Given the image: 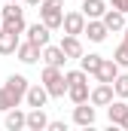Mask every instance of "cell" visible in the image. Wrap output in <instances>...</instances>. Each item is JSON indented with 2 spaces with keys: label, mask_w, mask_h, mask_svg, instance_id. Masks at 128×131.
Returning a JSON list of instances; mask_svg holds the SVG:
<instances>
[{
  "label": "cell",
  "mask_w": 128,
  "mask_h": 131,
  "mask_svg": "<svg viewBox=\"0 0 128 131\" xmlns=\"http://www.w3.org/2000/svg\"><path fill=\"white\" fill-rule=\"evenodd\" d=\"M73 122L82 125V128H92V125H95V107H92L89 101L76 104V107H73Z\"/></svg>",
  "instance_id": "6"
},
{
  "label": "cell",
  "mask_w": 128,
  "mask_h": 131,
  "mask_svg": "<svg viewBox=\"0 0 128 131\" xmlns=\"http://www.w3.org/2000/svg\"><path fill=\"white\" fill-rule=\"evenodd\" d=\"M46 128H49V131H67V125H64V122H49Z\"/></svg>",
  "instance_id": "29"
},
{
  "label": "cell",
  "mask_w": 128,
  "mask_h": 131,
  "mask_svg": "<svg viewBox=\"0 0 128 131\" xmlns=\"http://www.w3.org/2000/svg\"><path fill=\"white\" fill-rule=\"evenodd\" d=\"M28 85H31V82H28V79H25L22 73H12V76H9V79L3 82L6 95H9V101H12L15 107H18V104L25 101V92H28Z\"/></svg>",
  "instance_id": "3"
},
{
  "label": "cell",
  "mask_w": 128,
  "mask_h": 131,
  "mask_svg": "<svg viewBox=\"0 0 128 131\" xmlns=\"http://www.w3.org/2000/svg\"><path fill=\"white\" fill-rule=\"evenodd\" d=\"M110 85H113V95L116 98H128V73H119Z\"/></svg>",
  "instance_id": "23"
},
{
  "label": "cell",
  "mask_w": 128,
  "mask_h": 131,
  "mask_svg": "<svg viewBox=\"0 0 128 131\" xmlns=\"http://www.w3.org/2000/svg\"><path fill=\"white\" fill-rule=\"evenodd\" d=\"M79 79H89V73H86V70H67V73H64V82H67V85H70V82H79Z\"/></svg>",
  "instance_id": "26"
},
{
  "label": "cell",
  "mask_w": 128,
  "mask_h": 131,
  "mask_svg": "<svg viewBox=\"0 0 128 131\" xmlns=\"http://www.w3.org/2000/svg\"><path fill=\"white\" fill-rule=\"evenodd\" d=\"M61 3H64V0H43V3H40V21H43L49 31L61 28V18H64Z\"/></svg>",
  "instance_id": "2"
},
{
  "label": "cell",
  "mask_w": 128,
  "mask_h": 131,
  "mask_svg": "<svg viewBox=\"0 0 128 131\" xmlns=\"http://www.w3.org/2000/svg\"><path fill=\"white\" fill-rule=\"evenodd\" d=\"M25 3H28V6H40L43 0H25Z\"/></svg>",
  "instance_id": "30"
},
{
  "label": "cell",
  "mask_w": 128,
  "mask_h": 131,
  "mask_svg": "<svg viewBox=\"0 0 128 131\" xmlns=\"http://www.w3.org/2000/svg\"><path fill=\"white\" fill-rule=\"evenodd\" d=\"M113 61H116L119 67H128V43H125V40L116 46V52H113Z\"/></svg>",
  "instance_id": "25"
},
{
  "label": "cell",
  "mask_w": 128,
  "mask_h": 131,
  "mask_svg": "<svg viewBox=\"0 0 128 131\" xmlns=\"http://www.w3.org/2000/svg\"><path fill=\"white\" fill-rule=\"evenodd\" d=\"M40 55H43V61L49 67H64V61H67V55H64L61 49H58V46H49V43L40 49Z\"/></svg>",
  "instance_id": "13"
},
{
  "label": "cell",
  "mask_w": 128,
  "mask_h": 131,
  "mask_svg": "<svg viewBox=\"0 0 128 131\" xmlns=\"http://www.w3.org/2000/svg\"><path fill=\"white\" fill-rule=\"evenodd\" d=\"M25 34H28V40H31L34 46H40V49H43V46L49 43V34H52V31H49L43 21H37V25H28V28H25Z\"/></svg>",
  "instance_id": "10"
},
{
  "label": "cell",
  "mask_w": 128,
  "mask_h": 131,
  "mask_svg": "<svg viewBox=\"0 0 128 131\" xmlns=\"http://www.w3.org/2000/svg\"><path fill=\"white\" fill-rule=\"evenodd\" d=\"M98 64H101V55H95V52H82L79 55V70H86V73H92L95 76V70H98Z\"/></svg>",
  "instance_id": "21"
},
{
  "label": "cell",
  "mask_w": 128,
  "mask_h": 131,
  "mask_svg": "<svg viewBox=\"0 0 128 131\" xmlns=\"http://www.w3.org/2000/svg\"><path fill=\"white\" fill-rule=\"evenodd\" d=\"M0 28H3V31H12V34H18V37H22L28 25H25V15H18V18H3V25H0Z\"/></svg>",
  "instance_id": "22"
},
{
  "label": "cell",
  "mask_w": 128,
  "mask_h": 131,
  "mask_svg": "<svg viewBox=\"0 0 128 131\" xmlns=\"http://www.w3.org/2000/svg\"><path fill=\"white\" fill-rule=\"evenodd\" d=\"M15 58H18L22 64H34V61L40 58V46H34L31 40H28V43H18V46H15Z\"/></svg>",
  "instance_id": "12"
},
{
  "label": "cell",
  "mask_w": 128,
  "mask_h": 131,
  "mask_svg": "<svg viewBox=\"0 0 128 131\" xmlns=\"http://www.w3.org/2000/svg\"><path fill=\"white\" fill-rule=\"evenodd\" d=\"M95 76H98V82H113V79L119 76V64H116L113 58H101V64H98Z\"/></svg>",
  "instance_id": "9"
},
{
  "label": "cell",
  "mask_w": 128,
  "mask_h": 131,
  "mask_svg": "<svg viewBox=\"0 0 128 131\" xmlns=\"http://www.w3.org/2000/svg\"><path fill=\"white\" fill-rule=\"evenodd\" d=\"M9 131H22L25 128V113L18 110V107H12V110H6V122H3Z\"/></svg>",
  "instance_id": "20"
},
{
  "label": "cell",
  "mask_w": 128,
  "mask_h": 131,
  "mask_svg": "<svg viewBox=\"0 0 128 131\" xmlns=\"http://www.w3.org/2000/svg\"><path fill=\"white\" fill-rule=\"evenodd\" d=\"M67 98L73 101V104H82V101H89V79L70 82V85H67Z\"/></svg>",
  "instance_id": "17"
},
{
  "label": "cell",
  "mask_w": 128,
  "mask_h": 131,
  "mask_svg": "<svg viewBox=\"0 0 128 131\" xmlns=\"http://www.w3.org/2000/svg\"><path fill=\"white\" fill-rule=\"evenodd\" d=\"M43 89L49 92V98H64L67 95V82H64V73H61V67H43Z\"/></svg>",
  "instance_id": "1"
},
{
  "label": "cell",
  "mask_w": 128,
  "mask_h": 131,
  "mask_svg": "<svg viewBox=\"0 0 128 131\" xmlns=\"http://www.w3.org/2000/svg\"><path fill=\"white\" fill-rule=\"evenodd\" d=\"M101 21H104L107 31H122V28H125V12H119V9H107V12L101 15Z\"/></svg>",
  "instance_id": "16"
},
{
  "label": "cell",
  "mask_w": 128,
  "mask_h": 131,
  "mask_svg": "<svg viewBox=\"0 0 128 131\" xmlns=\"http://www.w3.org/2000/svg\"><path fill=\"white\" fill-rule=\"evenodd\" d=\"M113 3V9H119V12H128V0H110Z\"/></svg>",
  "instance_id": "28"
},
{
  "label": "cell",
  "mask_w": 128,
  "mask_h": 131,
  "mask_svg": "<svg viewBox=\"0 0 128 131\" xmlns=\"http://www.w3.org/2000/svg\"><path fill=\"white\" fill-rule=\"evenodd\" d=\"M25 101H28V107H46V101H49V92L43 89V82H40V85H28V92H25Z\"/></svg>",
  "instance_id": "14"
},
{
  "label": "cell",
  "mask_w": 128,
  "mask_h": 131,
  "mask_svg": "<svg viewBox=\"0 0 128 131\" xmlns=\"http://www.w3.org/2000/svg\"><path fill=\"white\" fill-rule=\"evenodd\" d=\"M58 49H61L64 55H67V61L82 55V43H79V37H73V34H64V40L58 43Z\"/></svg>",
  "instance_id": "11"
},
{
  "label": "cell",
  "mask_w": 128,
  "mask_h": 131,
  "mask_svg": "<svg viewBox=\"0 0 128 131\" xmlns=\"http://www.w3.org/2000/svg\"><path fill=\"white\" fill-rule=\"evenodd\" d=\"M122 31H125V43H128V25H125V28H122Z\"/></svg>",
  "instance_id": "32"
},
{
  "label": "cell",
  "mask_w": 128,
  "mask_h": 131,
  "mask_svg": "<svg viewBox=\"0 0 128 131\" xmlns=\"http://www.w3.org/2000/svg\"><path fill=\"white\" fill-rule=\"evenodd\" d=\"M12 107H15V104H12V101H9V95H6V89H3V85H0V110H3V113H6V110H12Z\"/></svg>",
  "instance_id": "27"
},
{
  "label": "cell",
  "mask_w": 128,
  "mask_h": 131,
  "mask_svg": "<svg viewBox=\"0 0 128 131\" xmlns=\"http://www.w3.org/2000/svg\"><path fill=\"white\" fill-rule=\"evenodd\" d=\"M18 43H22L18 34L3 31V28H0V55H15V46H18Z\"/></svg>",
  "instance_id": "18"
},
{
  "label": "cell",
  "mask_w": 128,
  "mask_h": 131,
  "mask_svg": "<svg viewBox=\"0 0 128 131\" xmlns=\"http://www.w3.org/2000/svg\"><path fill=\"white\" fill-rule=\"evenodd\" d=\"M113 98H116V95H113V85H110V82H98L95 89L89 92V104H92V107H107Z\"/></svg>",
  "instance_id": "4"
},
{
  "label": "cell",
  "mask_w": 128,
  "mask_h": 131,
  "mask_svg": "<svg viewBox=\"0 0 128 131\" xmlns=\"http://www.w3.org/2000/svg\"><path fill=\"white\" fill-rule=\"evenodd\" d=\"M46 125H49V116H46L43 107H31V113H25V128H31V131H46Z\"/></svg>",
  "instance_id": "7"
},
{
  "label": "cell",
  "mask_w": 128,
  "mask_h": 131,
  "mask_svg": "<svg viewBox=\"0 0 128 131\" xmlns=\"http://www.w3.org/2000/svg\"><path fill=\"white\" fill-rule=\"evenodd\" d=\"M0 15L3 18H18V15H25V9H18V0H6V6L0 9Z\"/></svg>",
  "instance_id": "24"
},
{
  "label": "cell",
  "mask_w": 128,
  "mask_h": 131,
  "mask_svg": "<svg viewBox=\"0 0 128 131\" xmlns=\"http://www.w3.org/2000/svg\"><path fill=\"white\" fill-rule=\"evenodd\" d=\"M79 12H82L86 18H101V15L107 12V3H104V0H82Z\"/></svg>",
  "instance_id": "19"
},
{
  "label": "cell",
  "mask_w": 128,
  "mask_h": 131,
  "mask_svg": "<svg viewBox=\"0 0 128 131\" xmlns=\"http://www.w3.org/2000/svg\"><path fill=\"white\" fill-rule=\"evenodd\" d=\"M125 113H128V104H125V98L110 101V104H107V116H110V125H122Z\"/></svg>",
  "instance_id": "15"
},
{
  "label": "cell",
  "mask_w": 128,
  "mask_h": 131,
  "mask_svg": "<svg viewBox=\"0 0 128 131\" xmlns=\"http://www.w3.org/2000/svg\"><path fill=\"white\" fill-rule=\"evenodd\" d=\"M61 28H64V34H73V37H79V34H82V28H86V15H82L79 9H76V12H64Z\"/></svg>",
  "instance_id": "5"
},
{
  "label": "cell",
  "mask_w": 128,
  "mask_h": 131,
  "mask_svg": "<svg viewBox=\"0 0 128 131\" xmlns=\"http://www.w3.org/2000/svg\"><path fill=\"white\" fill-rule=\"evenodd\" d=\"M82 34H86L92 43H104L110 31L104 28V21H101V18H86V28H82Z\"/></svg>",
  "instance_id": "8"
},
{
  "label": "cell",
  "mask_w": 128,
  "mask_h": 131,
  "mask_svg": "<svg viewBox=\"0 0 128 131\" xmlns=\"http://www.w3.org/2000/svg\"><path fill=\"white\" fill-rule=\"evenodd\" d=\"M122 128H125V131H128V113H125V119H122Z\"/></svg>",
  "instance_id": "31"
}]
</instances>
